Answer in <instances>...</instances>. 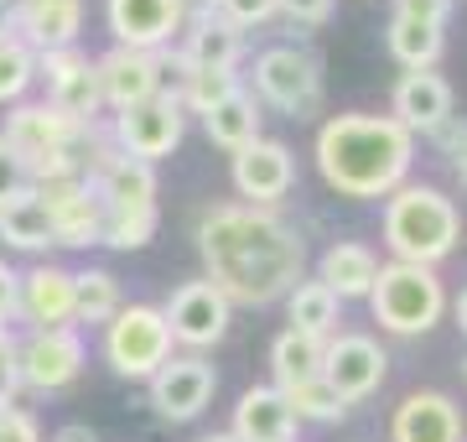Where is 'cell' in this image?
Masks as SVG:
<instances>
[{
	"instance_id": "6da1fadb",
	"label": "cell",
	"mask_w": 467,
	"mask_h": 442,
	"mask_svg": "<svg viewBox=\"0 0 467 442\" xmlns=\"http://www.w3.org/2000/svg\"><path fill=\"white\" fill-rule=\"evenodd\" d=\"M198 256L229 307H265L301 281L306 239L275 208L218 204L198 219Z\"/></svg>"
},
{
	"instance_id": "7a4b0ae2",
	"label": "cell",
	"mask_w": 467,
	"mask_h": 442,
	"mask_svg": "<svg viewBox=\"0 0 467 442\" xmlns=\"http://www.w3.org/2000/svg\"><path fill=\"white\" fill-rule=\"evenodd\" d=\"M416 136L395 115H333L317 131V172L337 198H389L410 183Z\"/></svg>"
},
{
	"instance_id": "3957f363",
	"label": "cell",
	"mask_w": 467,
	"mask_h": 442,
	"mask_svg": "<svg viewBox=\"0 0 467 442\" xmlns=\"http://www.w3.org/2000/svg\"><path fill=\"white\" fill-rule=\"evenodd\" d=\"M384 245L405 266H436L462 245V208L441 187L405 183L384 198Z\"/></svg>"
},
{
	"instance_id": "277c9868",
	"label": "cell",
	"mask_w": 467,
	"mask_h": 442,
	"mask_svg": "<svg viewBox=\"0 0 467 442\" xmlns=\"http://www.w3.org/2000/svg\"><path fill=\"white\" fill-rule=\"evenodd\" d=\"M374 323L395 339H420L447 318V287L436 266H405V260H384L368 291Z\"/></svg>"
},
{
	"instance_id": "5b68a950",
	"label": "cell",
	"mask_w": 467,
	"mask_h": 442,
	"mask_svg": "<svg viewBox=\"0 0 467 442\" xmlns=\"http://www.w3.org/2000/svg\"><path fill=\"white\" fill-rule=\"evenodd\" d=\"M171 328L161 318V307L150 302H130L119 307L115 318L104 323V359L119 380H150L171 359Z\"/></svg>"
},
{
	"instance_id": "8992f818",
	"label": "cell",
	"mask_w": 467,
	"mask_h": 442,
	"mask_svg": "<svg viewBox=\"0 0 467 442\" xmlns=\"http://www.w3.org/2000/svg\"><path fill=\"white\" fill-rule=\"evenodd\" d=\"M254 94L291 120L317 115L322 104V63L306 47H270L254 58Z\"/></svg>"
},
{
	"instance_id": "52a82bcc",
	"label": "cell",
	"mask_w": 467,
	"mask_h": 442,
	"mask_svg": "<svg viewBox=\"0 0 467 442\" xmlns=\"http://www.w3.org/2000/svg\"><path fill=\"white\" fill-rule=\"evenodd\" d=\"M182 136H187V110L171 100L167 89H161L156 100L130 104V110H119V115L109 120V141H115V152L135 156V162H146V167H156L161 156L177 152Z\"/></svg>"
},
{
	"instance_id": "ba28073f",
	"label": "cell",
	"mask_w": 467,
	"mask_h": 442,
	"mask_svg": "<svg viewBox=\"0 0 467 442\" xmlns=\"http://www.w3.org/2000/svg\"><path fill=\"white\" fill-rule=\"evenodd\" d=\"M36 79L47 84V104L57 110V115H67L73 125H94V120L104 115L94 58H84L78 47L36 52Z\"/></svg>"
},
{
	"instance_id": "9c48e42d",
	"label": "cell",
	"mask_w": 467,
	"mask_h": 442,
	"mask_svg": "<svg viewBox=\"0 0 467 442\" xmlns=\"http://www.w3.org/2000/svg\"><path fill=\"white\" fill-rule=\"evenodd\" d=\"M229 312L234 307L223 302V291H218L213 281H182V287L161 302V318H167V328H171V343H182L187 354L213 349V343L229 333Z\"/></svg>"
},
{
	"instance_id": "30bf717a",
	"label": "cell",
	"mask_w": 467,
	"mask_h": 442,
	"mask_svg": "<svg viewBox=\"0 0 467 442\" xmlns=\"http://www.w3.org/2000/svg\"><path fill=\"white\" fill-rule=\"evenodd\" d=\"M384 374H389V354L368 333H333L322 349V380L343 395V406L368 401L384 385Z\"/></svg>"
},
{
	"instance_id": "8fae6325",
	"label": "cell",
	"mask_w": 467,
	"mask_h": 442,
	"mask_svg": "<svg viewBox=\"0 0 467 442\" xmlns=\"http://www.w3.org/2000/svg\"><path fill=\"white\" fill-rule=\"evenodd\" d=\"M16 364L26 391H67L84 374V339L78 328H32L16 343Z\"/></svg>"
},
{
	"instance_id": "7c38bea8",
	"label": "cell",
	"mask_w": 467,
	"mask_h": 442,
	"mask_svg": "<svg viewBox=\"0 0 467 442\" xmlns=\"http://www.w3.org/2000/svg\"><path fill=\"white\" fill-rule=\"evenodd\" d=\"M146 385H150V406L167 422H198L218 391V374L202 354H171Z\"/></svg>"
},
{
	"instance_id": "4fadbf2b",
	"label": "cell",
	"mask_w": 467,
	"mask_h": 442,
	"mask_svg": "<svg viewBox=\"0 0 467 442\" xmlns=\"http://www.w3.org/2000/svg\"><path fill=\"white\" fill-rule=\"evenodd\" d=\"M234 193L244 198L250 208H275L291 193V183H296V162H291V146L285 141H250L244 152H234Z\"/></svg>"
},
{
	"instance_id": "5bb4252c",
	"label": "cell",
	"mask_w": 467,
	"mask_h": 442,
	"mask_svg": "<svg viewBox=\"0 0 467 442\" xmlns=\"http://www.w3.org/2000/svg\"><path fill=\"white\" fill-rule=\"evenodd\" d=\"M32 193L42 198V208H47L57 245H73V250L99 245L104 204H99V193H94L84 177H52V183H36Z\"/></svg>"
},
{
	"instance_id": "9a60e30c",
	"label": "cell",
	"mask_w": 467,
	"mask_h": 442,
	"mask_svg": "<svg viewBox=\"0 0 467 442\" xmlns=\"http://www.w3.org/2000/svg\"><path fill=\"white\" fill-rule=\"evenodd\" d=\"M104 21L115 32V47L167 52L171 37L187 26L182 0H104Z\"/></svg>"
},
{
	"instance_id": "2e32d148",
	"label": "cell",
	"mask_w": 467,
	"mask_h": 442,
	"mask_svg": "<svg viewBox=\"0 0 467 442\" xmlns=\"http://www.w3.org/2000/svg\"><path fill=\"white\" fill-rule=\"evenodd\" d=\"M94 73H99V100L104 110H130V104H146L167 89V73H161V58L156 52H135V47H109L104 58H94Z\"/></svg>"
},
{
	"instance_id": "e0dca14e",
	"label": "cell",
	"mask_w": 467,
	"mask_h": 442,
	"mask_svg": "<svg viewBox=\"0 0 467 442\" xmlns=\"http://www.w3.org/2000/svg\"><path fill=\"white\" fill-rule=\"evenodd\" d=\"M84 32V0H11V37L32 52L78 47Z\"/></svg>"
},
{
	"instance_id": "ac0fdd59",
	"label": "cell",
	"mask_w": 467,
	"mask_h": 442,
	"mask_svg": "<svg viewBox=\"0 0 467 442\" xmlns=\"http://www.w3.org/2000/svg\"><path fill=\"white\" fill-rule=\"evenodd\" d=\"M462 406L441 391H410L389 416V442H462Z\"/></svg>"
},
{
	"instance_id": "d6986e66",
	"label": "cell",
	"mask_w": 467,
	"mask_h": 442,
	"mask_svg": "<svg viewBox=\"0 0 467 442\" xmlns=\"http://www.w3.org/2000/svg\"><path fill=\"white\" fill-rule=\"evenodd\" d=\"M16 318L32 328H73V271L67 266H32L16 287Z\"/></svg>"
},
{
	"instance_id": "ffe728a7",
	"label": "cell",
	"mask_w": 467,
	"mask_h": 442,
	"mask_svg": "<svg viewBox=\"0 0 467 442\" xmlns=\"http://www.w3.org/2000/svg\"><path fill=\"white\" fill-rule=\"evenodd\" d=\"M389 115L400 120L410 136H431V131H441L451 120V84L436 68L400 73L395 100H389Z\"/></svg>"
},
{
	"instance_id": "44dd1931",
	"label": "cell",
	"mask_w": 467,
	"mask_h": 442,
	"mask_svg": "<svg viewBox=\"0 0 467 442\" xmlns=\"http://www.w3.org/2000/svg\"><path fill=\"white\" fill-rule=\"evenodd\" d=\"M177 58H182L187 68H223V73H234L239 68V58H244V32L229 26L218 11H208V16H187Z\"/></svg>"
},
{
	"instance_id": "7402d4cb",
	"label": "cell",
	"mask_w": 467,
	"mask_h": 442,
	"mask_svg": "<svg viewBox=\"0 0 467 442\" xmlns=\"http://www.w3.org/2000/svg\"><path fill=\"white\" fill-rule=\"evenodd\" d=\"M296 416L285 406V395L275 385H250L234 406V437L239 442H296Z\"/></svg>"
},
{
	"instance_id": "603a6c76",
	"label": "cell",
	"mask_w": 467,
	"mask_h": 442,
	"mask_svg": "<svg viewBox=\"0 0 467 442\" xmlns=\"http://www.w3.org/2000/svg\"><path fill=\"white\" fill-rule=\"evenodd\" d=\"M374 276H379V256L358 245V239H337L327 245L317 260V281L333 291L337 302H353V297H368L374 291Z\"/></svg>"
},
{
	"instance_id": "cb8c5ba5",
	"label": "cell",
	"mask_w": 467,
	"mask_h": 442,
	"mask_svg": "<svg viewBox=\"0 0 467 442\" xmlns=\"http://www.w3.org/2000/svg\"><path fill=\"white\" fill-rule=\"evenodd\" d=\"M202 131H208V141H213V146H223L229 156L244 152L250 141H260V100L239 84L229 100H218L213 110L202 115Z\"/></svg>"
},
{
	"instance_id": "d4e9b609",
	"label": "cell",
	"mask_w": 467,
	"mask_h": 442,
	"mask_svg": "<svg viewBox=\"0 0 467 442\" xmlns=\"http://www.w3.org/2000/svg\"><path fill=\"white\" fill-rule=\"evenodd\" d=\"M0 239H5L11 250H32V256H42V250L57 245L47 208H42V198H36L32 187H21L11 204H0Z\"/></svg>"
},
{
	"instance_id": "484cf974",
	"label": "cell",
	"mask_w": 467,
	"mask_h": 442,
	"mask_svg": "<svg viewBox=\"0 0 467 442\" xmlns=\"http://www.w3.org/2000/svg\"><path fill=\"white\" fill-rule=\"evenodd\" d=\"M384 47H389V58H395L405 73H420V68H436V63H441L447 37H441V26H426V21L389 16V26H384Z\"/></svg>"
},
{
	"instance_id": "4316f807",
	"label": "cell",
	"mask_w": 467,
	"mask_h": 442,
	"mask_svg": "<svg viewBox=\"0 0 467 442\" xmlns=\"http://www.w3.org/2000/svg\"><path fill=\"white\" fill-rule=\"evenodd\" d=\"M337 297L322 287L317 276H301L296 287L285 291V318H291V333H312V339H333L337 328Z\"/></svg>"
},
{
	"instance_id": "83f0119b",
	"label": "cell",
	"mask_w": 467,
	"mask_h": 442,
	"mask_svg": "<svg viewBox=\"0 0 467 442\" xmlns=\"http://www.w3.org/2000/svg\"><path fill=\"white\" fill-rule=\"evenodd\" d=\"M119 276L104 266L73 271V323H109L119 312Z\"/></svg>"
},
{
	"instance_id": "f1b7e54d",
	"label": "cell",
	"mask_w": 467,
	"mask_h": 442,
	"mask_svg": "<svg viewBox=\"0 0 467 442\" xmlns=\"http://www.w3.org/2000/svg\"><path fill=\"white\" fill-rule=\"evenodd\" d=\"M322 349H327V339H312V333H291V328H285L281 339L270 343V370H275V385H296V380L322 374Z\"/></svg>"
},
{
	"instance_id": "f546056e",
	"label": "cell",
	"mask_w": 467,
	"mask_h": 442,
	"mask_svg": "<svg viewBox=\"0 0 467 442\" xmlns=\"http://www.w3.org/2000/svg\"><path fill=\"white\" fill-rule=\"evenodd\" d=\"M275 391L285 395V406H291V416H296V422H343V416H348L343 395H337L322 374L296 380V385H275Z\"/></svg>"
},
{
	"instance_id": "4dcf8cb0",
	"label": "cell",
	"mask_w": 467,
	"mask_h": 442,
	"mask_svg": "<svg viewBox=\"0 0 467 442\" xmlns=\"http://www.w3.org/2000/svg\"><path fill=\"white\" fill-rule=\"evenodd\" d=\"M156 224H161L156 208H104L99 245H109V250H140V245H150Z\"/></svg>"
},
{
	"instance_id": "1f68e13d",
	"label": "cell",
	"mask_w": 467,
	"mask_h": 442,
	"mask_svg": "<svg viewBox=\"0 0 467 442\" xmlns=\"http://www.w3.org/2000/svg\"><path fill=\"white\" fill-rule=\"evenodd\" d=\"M32 84H36V52L16 37H5L0 42V104H21Z\"/></svg>"
},
{
	"instance_id": "d6a6232c",
	"label": "cell",
	"mask_w": 467,
	"mask_h": 442,
	"mask_svg": "<svg viewBox=\"0 0 467 442\" xmlns=\"http://www.w3.org/2000/svg\"><path fill=\"white\" fill-rule=\"evenodd\" d=\"M213 11H218L223 21H229V26L250 32V26H265V21L281 16V0H218Z\"/></svg>"
},
{
	"instance_id": "836d02e7",
	"label": "cell",
	"mask_w": 467,
	"mask_h": 442,
	"mask_svg": "<svg viewBox=\"0 0 467 442\" xmlns=\"http://www.w3.org/2000/svg\"><path fill=\"white\" fill-rule=\"evenodd\" d=\"M0 442H42V426H36L32 411L0 406Z\"/></svg>"
},
{
	"instance_id": "e575fe53",
	"label": "cell",
	"mask_w": 467,
	"mask_h": 442,
	"mask_svg": "<svg viewBox=\"0 0 467 442\" xmlns=\"http://www.w3.org/2000/svg\"><path fill=\"white\" fill-rule=\"evenodd\" d=\"M395 16H405V21H426V26H447L451 0H395Z\"/></svg>"
},
{
	"instance_id": "d590c367",
	"label": "cell",
	"mask_w": 467,
	"mask_h": 442,
	"mask_svg": "<svg viewBox=\"0 0 467 442\" xmlns=\"http://www.w3.org/2000/svg\"><path fill=\"white\" fill-rule=\"evenodd\" d=\"M26 391L21 385V364H16V343L0 349V406H16V395Z\"/></svg>"
},
{
	"instance_id": "8d00e7d4",
	"label": "cell",
	"mask_w": 467,
	"mask_h": 442,
	"mask_svg": "<svg viewBox=\"0 0 467 442\" xmlns=\"http://www.w3.org/2000/svg\"><path fill=\"white\" fill-rule=\"evenodd\" d=\"M281 16H291L296 26H322L333 16V0H281Z\"/></svg>"
},
{
	"instance_id": "74e56055",
	"label": "cell",
	"mask_w": 467,
	"mask_h": 442,
	"mask_svg": "<svg viewBox=\"0 0 467 442\" xmlns=\"http://www.w3.org/2000/svg\"><path fill=\"white\" fill-rule=\"evenodd\" d=\"M21 187H26V172H21V162H16V152L0 141V204H11Z\"/></svg>"
},
{
	"instance_id": "f35d334b",
	"label": "cell",
	"mask_w": 467,
	"mask_h": 442,
	"mask_svg": "<svg viewBox=\"0 0 467 442\" xmlns=\"http://www.w3.org/2000/svg\"><path fill=\"white\" fill-rule=\"evenodd\" d=\"M16 287H21V276L0 260V323H5V318H16Z\"/></svg>"
},
{
	"instance_id": "ab89813d",
	"label": "cell",
	"mask_w": 467,
	"mask_h": 442,
	"mask_svg": "<svg viewBox=\"0 0 467 442\" xmlns=\"http://www.w3.org/2000/svg\"><path fill=\"white\" fill-rule=\"evenodd\" d=\"M431 141H436V146H441V152H457V146H462V141H467V120H457V115H451L447 120V125H441V131H431Z\"/></svg>"
},
{
	"instance_id": "60d3db41",
	"label": "cell",
	"mask_w": 467,
	"mask_h": 442,
	"mask_svg": "<svg viewBox=\"0 0 467 442\" xmlns=\"http://www.w3.org/2000/svg\"><path fill=\"white\" fill-rule=\"evenodd\" d=\"M52 442H99V432H94L88 422H67V426L52 432Z\"/></svg>"
},
{
	"instance_id": "b9f144b4",
	"label": "cell",
	"mask_w": 467,
	"mask_h": 442,
	"mask_svg": "<svg viewBox=\"0 0 467 442\" xmlns=\"http://www.w3.org/2000/svg\"><path fill=\"white\" fill-rule=\"evenodd\" d=\"M447 307H451V318H457V328L467 333V287H462V297H457V302H447Z\"/></svg>"
},
{
	"instance_id": "7bdbcfd3",
	"label": "cell",
	"mask_w": 467,
	"mask_h": 442,
	"mask_svg": "<svg viewBox=\"0 0 467 442\" xmlns=\"http://www.w3.org/2000/svg\"><path fill=\"white\" fill-rule=\"evenodd\" d=\"M213 5H218V0H182V11H187V16H208Z\"/></svg>"
},
{
	"instance_id": "ee69618b",
	"label": "cell",
	"mask_w": 467,
	"mask_h": 442,
	"mask_svg": "<svg viewBox=\"0 0 467 442\" xmlns=\"http://www.w3.org/2000/svg\"><path fill=\"white\" fill-rule=\"evenodd\" d=\"M451 167H457V177H462V183H467V141H462V146H457V152H451Z\"/></svg>"
},
{
	"instance_id": "f6af8a7d",
	"label": "cell",
	"mask_w": 467,
	"mask_h": 442,
	"mask_svg": "<svg viewBox=\"0 0 467 442\" xmlns=\"http://www.w3.org/2000/svg\"><path fill=\"white\" fill-rule=\"evenodd\" d=\"M11 37V0H0V42Z\"/></svg>"
},
{
	"instance_id": "bcb514c9",
	"label": "cell",
	"mask_w": 467,
	"mask_h": 442,
	"mask_svg": "<svg viewBox=\"0 0 467 442\" xmlns=\"http://www.w3.org/2000/svg\"><path fill=\"white\" fill-rule=\"evenodd\" d=\"M202 442H239V437H234V432H208Z\"/></svg>"
},
{
	"instance_id": "7dc6e473",
	"label": "cell",
	"mask_w": 467,
	"mask_h": 442,
	"mask_svg": "<svg viewBox=\"0 0 467 442\" xmlns=\"http://www.w3.org/2000/svg\"><path fill=\"white\" fill-rule=\"evenodd\" d=\"M5 343H16V339H11V328L0 323V349H5Z\"/></svg>"
},
{
	"instance_id": "c3c4849f",
	"label": "cell",
	"mask_w": 467,
	"mask_h": 442,
	"mask_svg": "<svg viewBox=\"0 0 467 442\" xmlns=\"http://www.w3.org/2000/svg\"><path fill=\"white\" fill-rule=\"evenodd\" d=\"M462 374H467V359H462Z\"/></svg>"
}]
</instances>
